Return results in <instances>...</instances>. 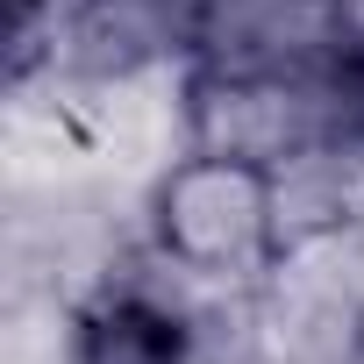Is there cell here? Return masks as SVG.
Masks as SVG:
<instances>
[{
	"label": "cell",
	"instance_id": "cell-1",
	"mask_svg": "<svg viewBox=\"0 0 364 364\" xmlns=\"http://www.w3.org/2000/svg\"><path fill=\"white\" fill-rule=\"evenodd\" d=\"M143 229L171 257H186L229 286H257L279 264L272 236V171L215 150H178L143 186Z\"/></svg>",
	"mask_w": 364,
	"mask_h": 364
},
{
	"label": "cell",
	"instance_id": "cell-2",
	"mask_svg": "<svg viewBox=\"0 0 364 364\" xmlns=\"http://www.w3.org/2000/svg\"><path fill=\"white\" fill-rule=\"evenodd\" d=\"M350 50L343 0H208L193 65L208 72H321Z\"/></svg>",
	"mask_w": 364,
	"mask_h": 364
},
{
	"label": "cell",
	"instance_id": "cell-3",
	"mask_svg": "<svg viewBox=\"0 0 364 364\" xmlns=\"http://www.w3.org/2000/svg\"><path fill=\"white\" fill-rule=\"evenodd\" d=\"M8 8H72V0H8Z\"/></svg>",
	"mask_w": 364,
	"mask_h": 364
}]
</instances>
